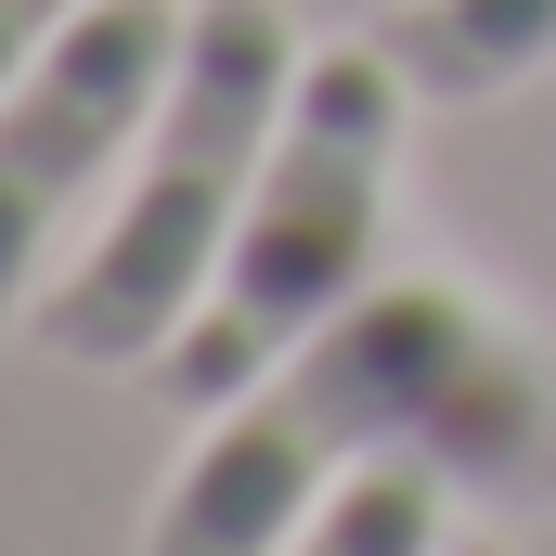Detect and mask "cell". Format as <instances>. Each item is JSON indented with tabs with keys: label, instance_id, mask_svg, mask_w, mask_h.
Segmentation results:
<instances>
[{
	"label": "cell",
	"instance_id": "4",
	"mask_svg": "<svg viewBox=\"0 0 556 556\" xmlns=\"http://www.w3.org/2000/svg\"><path fill=\"white\" fill-rule=\"evenodd\" d=\"M181 13L194 0H78L52 26V52L26 65V91L0 104V350L26 337L39 273L78 233V207L104 181H130L155 91L181 65Z\"/></svg>",
	"mask_w": 556,
	"mask_h": 556
},
{
	"label": "cell",
	"instance_id": "5",
	"mask_svg": "<svg viewBox=\"0 0 556 556\" xmlns=\"http://www.w3.org/2000/svg\"><path fill=\"white\" fill-rule=\"evenodd\" d=\"M363 39L415 78V104H505L556 65V0H389Z\"/></svg>",
	"mask_w": 556,
	"mask_h": 556
},
{
	"label": "cell",
	"instance_id": "6",
	"mask_svg": "<svg viewBox=\"0 0 556 556\" xmlns=\"http://www.w3.org/2000/svg\"><path fill=\"white\" fill-rule=\"evenodd\" d=\"M453 544V479L440 466H350L285 556H440Z\"/></svg>",
	"mask_w": 556,
	"mask_h": 556
},
{
	"label": "cell",
	"instance_id": "3",
	"mask_svg": "<svg viewBox=\"0 0 556 556\" xmlns=\"http://www.w3.org/2000/svg\"><path fill=\"white\" fill-rule=\"evenodd\" d=\"M402 130H415V78L376 39H324L298 65V104L273 130V168L220 247V273L194 298V324L142 363V389L168 415H220L273 376L285 350H311L389 247V194H402Z\"/></svg>",
	"mask_w": 556,
	"mask_h": 556
},
{
	"label": "cell",
	"instance_id": "1",
	"mask_svg": "<svg viewBox=\"0 0 556 556\" xmlns=\"http://www.w3.org/2000/svg\"><path fill=\"white\" fill-rule=\"evenodd\" d=\"M350 466H440L492 518L556 505V324L492 285H363L311 350L220 415H194L181 479L155 492L142 556H285Z\"/></svg>",
	"mask_w": 556,
	"mask_h": 556
},
{
	"label": "cell",
	"instance_id": "8",
	"mask_svg": "<svg viewBox=\"0 0 556 556\" xmlns=\"http://www.w3.org/2000/svg\"><path fill=\"white\" fill-rule=\"evenodd\" d=\"M440 556H505V544H440Z\"/></svg>",
	"mask_w": 556,
	"mask_h": 556
},
{
	"label": "cell",
	"instance_id": "7",
	"mask_svg": "<svg viewBox=\"0 0 556 556\" xmlns=\"http://www.w3.org/2000/svg\"><path fill=\"white\" fill-rule=\"evenodd\" d=\"M65 13H78V0H0V104L26 91V65L52 52V26H65Z\"/></svg>",
	"mask_w": 556,
	"mask_h": 556
},
{
	"label": "cell",
	"instance_id": "2",
	"mask_svg": "<svg viewBox=\"0 0 556 556\" xmlns=\"http://www.w3.org/2000/svg\"><path fill=\"white\" fill-rule=\"evenodd\" d=\"M298 65H311V52H298L285 0H194V13H181V65H168V91H155V130H142L104 233L39 285V311H26L52 363H78V376H142V363L194 324V298H207L233 220H247V194H260V168H273V130H285V104H298Z\"/></svg>",
	"mask_w": 556,
	"mask_h": 556
}]
</instances>
